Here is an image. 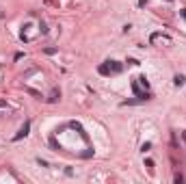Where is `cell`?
Returning <instances> with one entry per match:
<instances>
[{"label": "cell", "instance_id": "obj_1", "mask_svg": "<svg viewBox=\"0 0 186 184\" xmlns=\"http://www.w3.org/2000/svg\"><path fill=\"white\" fill-rule=\"evenodd\" d=\"M100 72L102 74H117V72H121V65H119L117 61H108V65H102Z\"/></svg>", "mask_w": 186, "mask_h": 184}, {"label": "cell", "instance_id": "obj_2", "mask_svg": "<svg viewBox=\"0 0 186 184\" xmlns=\"http://www.w3.org/2000/svg\"><path fill=\"white\" fill-rule=\"evenodd\" d=\"M152 44H156V41H165V44H171V37L169 35H162V33H156V35H152V39H149Z\"/></svg>", "mask_w": 186, "mask_h": 184}, {"label": "cell", "instance_id": "obj_3", "mask_svg": "<svg viewBox=\"0 0 186 184\" xmlns=\"http://www.w3.org/2000/svg\"><path fill=\"white\" fill-rule=\"evenodd\" d=\"M28 128H30V124H24V128L20 130V134L15 136V139H20V136H26V134H28Z\"/></svg>", "mask_w": 186, "mask_h": 184}, {"label": "cell", "instance_id": "obj_4", "mask_svg": "<svg viewBox=\"0 0 186 184\" xmlns=\"http://www.w3.org/2000/svg\"><path fill=\"white\" fill-rule=\"evenodd\" d=\"M175 85L180 87V85H184V76H175Z\"/></svg>", "mask_w": 186, "mask_h": 184}, {"label": "cell", "instance_id": "obj_5", "mask_svg": "<svg viewBox=\"0 0 186 184\" xmlns=\"http://www.w3.org/2000/svg\"><path fill=\"white\" fill-rule=\"evenodd\" d=\"M182 17H184V19H186V9H184V11H182Z\"/></svg>", "mask_w": 186, "mask_h": 184}]
</instances>
